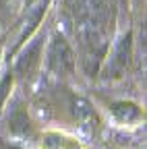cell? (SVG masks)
I'll list each match as a JSON object with an SVG mask.
<instances>
[{
	"label": "cell",
	"mask_w": 147,
	"mask_h": 149,
	"mask_svg": "<svg viewBox=\"0 0 147 149\" xmlns=\"http://www.w3.org/2000/svg\"><path fill=\"white\" fill-rule=\"evenodd\" d=\"M42 64L46 66L48 74L56 79H68L77 70V54L75 48L70 46V42L62 33H52L46 40L44 48V60Z\"/></svg>",
	"instance_id": "obj_1"
},
{
	"label": "cell",
	"mask_w": 147,
	"mask_h": 149,
	"mask_svg": "<svg viewBox=\"0 0 147 149\" xmlns=\"http://www.w3.org/2000/svg\"><path fill=\"white\" fill-rule=\"evenodd\" d=\"M131 56H133V33H122L120 40L112 46V50H108L104 64H102V72L104 79H118L126 72L128 64H131Z\"/></svg>",
	"instance_id": "obj_2"
},
{
	"label": "cell",
	"mask_w": 147,
	"mask_h": 149,
	"mask_svg": "<svg viewBox=\"0 0 147 149\" xmlns=\"http://www.w3.org/2000/svg\"><path fill=\"white\" fill-rule=\"evenodd\" d=\"M46 40H48V37H46L44 33H38V35L29 37L27 46L21 50L19 58H17V62H15V68H13V74H15V77H21V79H31L33 74L40 70L42 60H44Z\"/></svg>",
	"instance_id": "obj_3"
},
{
	"label": "cell",
	"mask_w": 147,
	"mask_h": 149,
	"mask_svg": "<svg viewBox=\"0 0 147 149\" xmlns=\"http://www.w3.org/2000/svg\"><path fill=\"white\" fill-rule=\"evenodd\" d=\"M70 108H72V116H75V120L79 122L81 128L93 130V126L98 124V114H95L93 106H91L85 97L75 95V97H72V102H70Z\"/></svg>",
	"instance_id": "obj_4"
},
{
	"label": "cell",
	"mask_w": 147,
	"mask_h": 149,
	"mask_svg": "<svg viewBox=\"0 0 147 149\" xmlns=\"http://www.w3.org/2000/svg\"><path fill=\"white\" fill-rule=\"evenodd\" d=\"M110 112L120 124H135L143 118L141 108L133 102H114L110 106Z\"/></svg>",
	"instance_id": "obj_5"
},
{
	"label": "cell",
	"mask_w": 147,
	"mask_h": 149,
	"mask_svg": "<svg viewBox=\"0 0 147 149\" xmlns=\"http://www.w3.org/2000/svg\"><path fill=\"white\" fill-rule=\"evenodd\" d=\"M13 83H15V74L13 70H6L2 77H0V112H2L6 100L10 97V91H13Z\"/></svg>",
	"instance_id": "obj_6"
},
{
	"label": "cell",
	"mask_w": 147,
	"mask_h": 149,
	"mask_svg": "<svg viewBox=\"0 0 147 149\" xmlns=\"http://www.w3.org/2000/svg\"><path fill=\"white\" fill-rule=\"evenodd\" d=\"M0 60H2V48H0Z\"/></svg>",
	"instance_id": "obj_7"
}]
</instances>
